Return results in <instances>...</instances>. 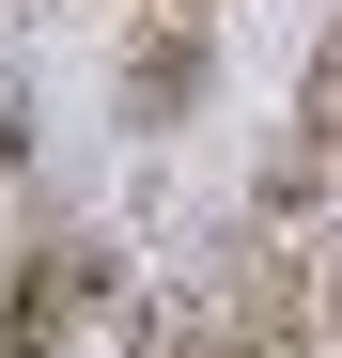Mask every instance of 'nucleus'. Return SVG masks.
I'll use <instances>...</instances> for the list:
<instances>
[{
    "instance_id": "obj_1",
    "label": "nucleus",
    "mask_w": 342,
    "mask_h": 358,
    "mask_svg": "<svg viewBox=\"0 0 342 358\" xmlns=\"http://www.w3.org/2000/svg\"><path fill=\"white\" fill-rule=\"evenodd\" d=\"M311 312H327V280H311V250H265L234 265V296H218V343L202 358H311Z\"/></svg>"
},
{
    "instance_id": "obj_2",
    "label": "nucleus",
    "mask_w": 342,
    "mask_h": 358,
    "mask_svg": "<svg viewBox=\"0 0 342 358\" xmlns=\"http://www.w3.org/2000/svg\"><path fill=\"white\" fill-rule=\"evenodd\" d=\"M109 296H125V265L63 234V250H31V265H16V296H0V343H16V358H63V343L109 312Z\"/></svg>"
},
{
    "instance_id": "obj_3",
    "label": "nucleus",
    "mask_w": 342,
    "mask_h": 358,
    "mask_svg": "<svg viewBox=\"0 0 342 358\" xmlns=\"http://www.w3.org/2000/svg\"><path fill=\"white\" fill-rule=\"evenodd\" d=\"M202 94V16H140V63H125V125H171Z\"/></svg>"
},
{
    "instance_id": "obj_4",
    "label": "nucleus",
    "mask_w": 342,
    "mask_h": 358,
    "mask_svg": "<svg viewBox=\"0 0 342 358\" xmlns=\"http://www.w3.org/2000/svg\"><path fill=\"white\" fill-rule=\"evenodd\" d=\"M296 156H311V171H342V16L311 31V63H296Z\"/></svg>"
},
{
    "instance_id": "obj_5",
    "label": "nucleus",
    "mask_w": 342,
    "mask_h": 358,
    "mask_svg": "<svg viewBox=\"0 0 342 358\" xmlns=\"http://www.w3.org/2000/svg\"><path fill=\"white\" fill-rule=\"evenodd\" d=\"M125 16H218V0H125Z\"/></svg>"
},
{
    "instance_id": "obj_6",
    "label": "nucleus",
    "mask_w": 342,
    "mask_h": 358,
    "mask_svg": "<svg viewBox=\"0 0 342 358\" xmlns=\"http://www.w3.org/2000/svg\"><path fill=\"white\" fill-rule=\"evenodd\" d=\"M16 156H31V125H16V109H0V171H16Z\"/></svg>"
},
{
    "instance_id": "obj_7",
    "label": "nucleus",
    "mask_w": 342,
    "mask_h": 358,
    "mask_svg": "<svg viewBox=\"0 0 342 358\" xmlns=\"http://www.w3.org/2000/svg\"><path fill=\"white\" fill-rule=\"evenodd\" d=\"M327 343H342V280H327Z\"/></svg>"
},
{
    "instance_id": "obj_8",
    "label": "nucleus",
    "mask_w": 342,
    "mask_h": 358,
    "mask_svg": "<svg viewBox=\"0 0 342 358\" xmlns=\"http://www.w3.org/2000/svg\"><path fill=\"white\" fill-rule=\"evenodd\" d=\"M16 16H31V0H0V31H16Z\"/></svg>"
},
{
    "instance_id": "obj_9",
    "label": "nucleus",
    "mask_w": 342,
    "mask_h": 358,
    "mask_svg": "<svg viewBox=\"0 0 342 358\" xmlns=\"http://www.w3.org/2000/svg\"><path fill=\"white\" fill-rule=\"evenodd\" d=\"M0 358H16V343H0Z\"/></svg>"
}]
</instances>
